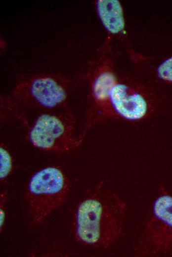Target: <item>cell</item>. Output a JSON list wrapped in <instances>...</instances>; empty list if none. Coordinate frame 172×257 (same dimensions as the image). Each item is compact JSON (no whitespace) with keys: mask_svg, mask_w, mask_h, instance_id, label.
Masks as SVG:
<instances>
[{"mask_svg":"<svg viewBox=\"0 0 172 257\" xmlns=\"http://www.w3.org/2000/svg\"><path fill=\"white\" fill-rule=\"evenodd\" d=\"M128 207L115 191L100 182L87 191L74 216L76 240L85 246L107 249L123 235Z\"/></svg>","mask_w":172,"mask_h":257,"instance_id":"cell-1","label":"cell"},{"mask_svg":"<svg viewBox=\"0 0 172 257\" xmlns=\"http://www.w3.org/2000/svg\"><path fill=\"white\" fill-rule=\"evenodd\" d=\"M75 85L74 79L59 74H37L20 79L10 96L24 116L28 109L43 112L66 110Z\"/></svg>","mask_w":172,"mask_h":257,"instance_id":"cell-2","label":"cell"},{"mask_svg":"<svg viewBox=\"0 0 172 257\" xmlns=\"http://www.w3.org/2000/svg\"><path fill=\"white\" fill-rule=\"evenodd\" d=\"M75 120L69 109L44 111L33 122L27 137L35 148L64 153L78 147L83 138L75 134Z\"/></svg>","mask_w":172,"mask_h":257,"instance_id":"cell-3","label":"cell"},{"mask_svg":"<svg viewBox=\"0 0 172 257\" xmlns=\"http://www.w3.org/2000/svg\"><path fill=\"white\" fill-rule=\"evenodd\" d=\"M70 181L58 167L49 166L31 177L27 187L26 201L33 221L40 223L65 200Z\"/></svg>","mask_w":172,"mask_h":257,"instance_id":"cell-4","label":"cell"},{"mask_svg":"<svg viewBox=\"0 0 172 257\" xmlns=\"http://www.w3.org/2000/svg\"><path fill=\"white\" fill-rule=\"evenodd\" d=\"M172 249V194L161 188L154 200L134 252L137 256H152Z\"/></svg>","mask_w":172,"mask_h":257,"instance_id":"cell-5","label":"cell"},{"mask_svg":"<svg viewBox=\"0 0 172 257\" xmlns=\"http://www.w3.org/2000/svg\"><path fill=\"white\" fill-rule=\"evenodd\" d=\"M150 96L141 88L118 81L110 89L109 103L113 116L128 121L141 120L153 109Z\"/></svg>","mask_w":172,"mask_h":257,"instance_id":"cell-6","label":"cell"},{"mask_svg":"<svg viewBox=\"0 0 172 257\" xmlns=\"http://www.w3.org/2000/svg\"><path fill=\"white\" fill-rule=\"evenodd\" d=\"M112 62L107 57L101 58L92 72L90 83L92 109L98 119L113 116L109 103L110 89L118 79Z\"/></svg>","mask_w":172,"mask_h":257,"instance_id":"cell-7","label":"cell"},{"mask_svg":"<svg viewBox=\"0 0 172 257\" xmlns=\"http://www.w3.org/2000/svg\"><path fill=\"white\" fill-rule=\"evenodd\" d=\"M98 15L106 30L112 34L120 33L125 23L120 2L116 0H99L96 2Z\"/></svg>","mask_w":172,"mask_h":257,"instance_id":"cell-8","label":"cell"},{"mask_svg":"<svg viewBox=\"0 0 172 257\" xmlns=\"http://www.w3.org/2000/svg\"><path fill=\"white\" fill-rule=\"evenodd\" d=\"M0 179L5 180L13 171V161L9 151L3 143L0 146Z\"/></svg>","mask_w":172,"mask_h":257,"instance_id":"cell-9","label":"cell"},{"mask_svg":"<svg viewBox=\"0 0 172 257\" xmlns=\"http://www.w3.org/2000/svg\"><path fill=\"white\" fill-rule=\"evenodd\" d=\"M157 73L158 77L162 80L172 83V56L159 65Z\"/></svg>","mask_w":172,"mask_h":257,"instance_id":"cell-10","label":"cell"},{"mask_svg":"<svg viewBox=\"0 0 172 257\" xmlns=\"http://www.w3.org/2000/svg\"><path fill=\"white\" fill-rule=\"evenodd\" d=\"M7 198V192H4L0 194V228L2 231L4 225L6 217L5 203Z\"/></svg>","mask_w":172,"mask_h":257,"instance_id":"cell-11","label":"cell"}]
</instances>
